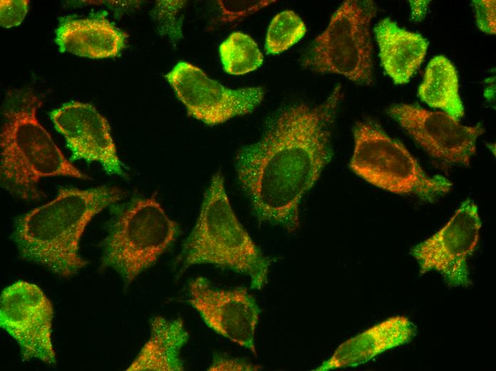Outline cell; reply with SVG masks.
Returning a JSON list of instances; mask_svg holds the SVG:
<instances>
[{
  "mask_svg": "<svg viewBox=\"0 0 496 371\" xmlns=\"http://www.w3.org/2000/svg\"><path fill=\"white\" fill-rule=\"evenodd\" d=\"M343 96L338 85L321 103L286 106L237 154L239 182L260 220L289 232L299 227L301 201L332 158L331 128Z\"/></svg>",
  "mask_w": 496,
  "mask_h": 371,
  "instance_id": "obj_1",
  "label": "cell"
},
{
  "mask_svg": "<svg viewBox=\"0 0 496 371\" xmlns=\"http://www.w3.org/2000/svg\"><path fill=\"white\" fill-rule=\"evenodd\" d=\"M124 196L121 189L106 186L61 189L54 199L18 220L14 239L21 256L58 276L75 275L88 263L79 253L88 223Z\"/></svg>",
  "mask_w": 496,
  "mask_h": 371,
  "instance_id": "obj_2",
  "label": "cell"
},
{
  "mask_svg": "<svg viewBox=\"0 0 496 371\" xmlns=\"http://www.w3.org/2000/svg\"><path fill=\"white\" fill-rule=\"evenodd\" d=\"M41 102L31 91L13 101L4 112L0 134L1 183L24 199H37L41 178L69 176L89 178L62 153L40 123L36 113Z\"/></svg>",
  "mask_w": 496,
  "mask_h": 371,
  "instance_id": "obj_3",
  "label": "cell"
},
{
  "mask_svg": "<svg viewBox=\"0 0 496 371\" xmlns=\"http://www.w3.org/2000/svg\"><path fill=\"white\" fill-rule=\"evenodd\" d=\"M180 260L185 268L210 264L245 275L254 289L267 281L269 260L235 215L220 173L211 180Z\"/></svg>",
  "mask_w": 496,
  "mask_h": 371,
  "instance_id": "obj_4",
  "label": "cell"
},
{
  "mask_svg": "<svg viewBox=\"0 0 496 371\" xmlns=\"http://www.w3.org/2000/svg\"><path fill=\"white\" fill-rule=\"evenodd\" d=\"M353 131L354 149L349 166L370 184L428 201L450 190L451 182L443 176L428 175L408 150L373 121L357 122Z\"/></svg>",
  "mask_w": 496,
  "mask_h": 371,
  "instance_id": "obj_5",
  "label": "cell"
},
{
  "mask_svg": "<svg viewBox=\"0 0 496 371\" xmlns=\"http://www.w3.org/2000/svg\"><path fill=\"white\" fill-rule=\"evenodd\" d=\"M376 11L373 1H343L314 40L302 66L317 73L339 74L361 85L371 84L373 63L370 27Z\"/></svg>",
  "mask_w": 496,
  "mask_h": 371,
  "instance_id": "obj_6",
  "label": "cell"
},
{
  "mask_svg": "<svg viewBox=\"0 0 496 371\" xmlns=\"http://www.w3.org/2000/svg\"><path fill=\"white\" fill-rule=\"evenodd\" d=\"M177 233V224L154 197L138 198L115 220L105 241L102 265L130 283L170 247Z\"/></svg>",
  "mask_w": 496,
  "mask_h": 371,
  "instance_id": "obj_7",
  "label": "cell"
},
{
  "mask_svg": "<svg viewBox=\"0 0 496 371\" xmlns=\"http://www.w3.org/2000/svg\"><path fill=\"white\" fill-rule=\"evenodd\" d=\"M53 305L36 285L18 280L2 291L0 325L20 347L21 359L56 363L51 333Z\"/></svg>",
  "mask_w": 496,
  "mask_h": 371,
  "instance_id": "obj_8",
  "label": "cell"
},
{
  "mask_svg": "<svg viewBox=\"0 0 496 371\" xmlns=\"http://www.w3.org/2000/svg\"><path fill=\"white\" fill-rule=\"evenodd\" d=\"M481 227L477 205L466 199L441 229L412 248L420 273L436 271L451 287L472 285L467 261L478 245Z\"/></svg>",
  "mask_w": 496,
  "mask_h": 371,
  "instance_id": "obj_9",
  "label": "cell"
},
{
  "mask_svg": "<svg viewBox=\"0 0 496 371\" xmlns=\"http://www.w3.org/2000/svg\"><path fill=\"white\" fill-rule=\"evenodd\" d=\"M165 78L189 114L211 126L252 112L264 95L259 86L227 88L186 61L177 63Z\"/></svg>",
  "mask_w": 496,
  "mask_h": 371,
  "instance_id": "obj_10",
  "label": "cell"
},
{
  "mask_svg": "<svg viewBox=\"0 0 496 371\" xmlns=\"http://www.w3.org/2000/svg\"><path fill=\"white\" fill-rule=\"evenodd\" d=\"M387 113L431 156L450 164L468 166L484 127L465 126L445 112L398 103Z\"/></svg>",
  "mask_w": 496,
  "mask_h": 371,
  "instance_id": "obj_11",
  "label": "cell"
},
{
  "mask_svg": "<svg viewBox=\"0 0 496 371\" xmlns=\"http://www.w3.org/2000/svg\"><path fill=\"white\" fill-rule=\"evenodd\" d=\"M190 303L217 333L256 354L254 334L259 309L245 289H215L202 277L189 285Z\"/></svg>",
  "mask_w": 496,
  "mask_h": 371,
  "instance_id": "obj_12",
  "label": "cell"
},
{
  "mask_svg": "<svg viewBox=\"0 0 496 371\" xmlns=\"http://www.w3.org/2000/svg\"><path fill=\"white\" fill-rule=\"evenodd\" d=\"M50 116L66 139L73 158L98 162L109 174H123L110 125L95 106L70 101L52 111Z\"/></svg>",
  "mask_w": 496,
  "mask_h": 371,
  "instance_id": "obj_13",
  "label": "cell"
},
{
  "mask_svg": "<svg viewBox=\"0 0 496 371\" xmlns=\"http://www.w3.org/2000/svg\"><path fill=\"white\" fill-rule=\"evenodd\" d=\"M415 335L416 327L407 317H389L341 343L328 360L314 370L358 366L385 351L408 343Z\"/></svg>",
  "mask_w": 496,
  "mask_h": 371,
  "instance_id": "obj_14",
  "label": "cell"
},
{
  "mask_svg": "<svg viewBox=\"0 0 496 371\" xmlns=\"http://www.w3.org/2000/svg\"><path fill=\"white\" fill-rule=\"evenodd\" d=\"M127 37L125 32L104 17L66 18L56 31L60 51L96 59L118 56Z\"/></svg>",
  "mask_w": 496,
  "mask_h": 371,
  "instance_id": "obj_15",
  "label": "cell"
},
{
  "mask_svg": "<svg viewBox=\"0 0 496 371\" xmlns=\"http://www.w3.org/2000/svg\"><path fill=\"white\" fill-rule=\"evenodd\" d=\"M374 32L385 71L395 83H408L424 59L427 40L419 34L399 27L388 18L381 19Z\"/></svg>",
  "mask_w": 496,
  "mask_h": 371,
  "instance_id": "obj_16",
  "label": "cell"
},
{
  "mask_svg": "<svg viewBox=\"0 0 496 371\" xmlns=\"http://www.w3.org/2000/svg\"><path fill=\"white\" fill-rule=\"evenodd\" d=\"M187 340L181 319L170 320L156 316L150 322L149 339L126 370H183L180 351Z\"/></svg>",
  "mask_w": 496,
  "mask_h": 371,
  "instance_id": "obj_17",
  "label": "cell"
},
{
  "mask_svg": "<svg viewBox=\"0 0 496 371\" xmlns=\"http://www.w3.org/2000/svg\"><path fill=\"white\" fill-rule=\"evenodd\" d=\"M418 96L430 107L440 108L457 119L464 115L457 70L444 56H435L428 64Z\"/></svg>",
  "mask_w": 496,
  "mask_h": 371,
  "instance_id": "obj_18",
  "label": "cell"
},
{
  "mask_svg": "<svg viewBox=\"0 0 496 371\" xmlns=\"http://www.w3.org/2000/svg\"><path fill=\"white\" fill-rule=\"evenodd\" d=\"M224 71L232 75H242L256 70L263 63V55L257 43L248 35L232 33L219 46Z\"/></svg>",
  "mask_w": 496,
  "mask_h": 371,
  "instance_id": "obj_19",
  "label": "cell"
},
{
  "mask_svg": "<svg viewBox=\"0 0 496 371\" xmlns=\"http://www.w3.org/2000/svg\"><path fill=\"white\" fill-rule=\"evenodd\" d=\"M301 19L293 11L277 14L272 20L267 34L265 49L268 54H280L297 43L306 34Z\"/></svg>",
  "mask_w": 496,
  "mask_h": 371,
  "instance_id": "obj_20",
  "label": "cell"
},
{
  "mask_svg": "<svg viewBox=\"0 0 496 371\" xmlns=\"http://www.w3.org/2000/svg\"><path fill=\"white\" fill-rule=\"evenodd\" d=\"M183 4L182 1H161L155 9V15L162 32L170 35L172 38L177 39L180 36L179 20H177L176 15Z\"/></svg>",
  "mask_w": 496,
  "mask_h": 371,
  "instance_id": "obj_21",
  "label": "cell"
},
{
  "mask_svg": "<svg viewBox=\"0 0 496 371\" xmlns=\"http://www.w3.org/2000/svg\"><path fill=\"white\" fill-rule=\"evenodd\" d=\"M29 6V0H1L0 1V24L11 28L24 20Z\"/></svg>",
  "mask_w": 496,
  "mask_h": 371,
  "instance_id": "obj_22",
  "label": "cell"
},
{
  "mask_svg": "<svg viewBox=\"0 0 496 371\" xmlns=\"http://www.w3.org/2000/svg\"><path fill=\"white\" fill-rule=\"evenodd\" d=\"M495 1H473L472 5L478 28L484 33H496Z\"/></svg>",
  "mask_w": 496,
  "mask_h": 371,
  "instance_id": "obj_23",
  "label": "cell"
},
{
  "mask_svg": "<svg viewBox=\"0 0 496 371\" xmlns=\"http://www.w3.org/2000/svg\"><path fill=\"white\" fill-rule=\"evenodd\" d=\"M274 1H233L223 3V10L227 19H234L252 13Z\"/></svg>",
  "mask_w": 496,
  "mask_h": 371,
  "instance_id": "obj_24",
  "label": "cell"
},
{
  "mask_svg": "<svg viewBox=\"0 0 496 371\" xmlns=\"http://www.w3.org/2000/svg\"><path fill=\"white\" fill-rule=\"evenodd\" d=\"M255 367L244 363L242 362L233 360L231 359L216 357L212 365L210 366V370H255Z\"/></svg>",
  "mask_w": 496,
  "mask_h": 371,
  "instance_id": "obj_25",
  "label": "cell"
}]
</instances>
